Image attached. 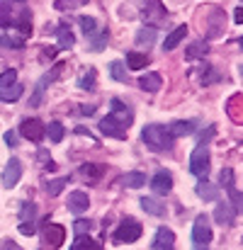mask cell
Wrapping results in <instances>:
<instances>
[{
  "mask_svg": "<svg viewBox=\"0 0 243 250\" xmlns=\"http://www.w3.org/2000/svg\"><path fill=\"white\" fill-rule=\"evenodd\" d=\"M139 87L146 90V92H158L163 87V78L158 73H146V76L139 78Z\"/></svg>",
  "mask_w": 243,
  "mask_h": 250,
  "instance_id": "cell-18",
  "label": "cell"
},
{
  "mask_svg": "<svg viewBox=\"0 0 243 250\" xmlns=\"http://www.w3.org/2000/svg\"><path fill=\"white\" fill-rule=\"evenodd\" d=\"M56 54H59V49H56V46H46V49H44V59H54Z\"/></svg>",
  "mask_w": 243,
  "mask_h": 250,
  "instance_id": "cell-44",
  "label": "cell"
},
{
  "mask_svg": "<svg viewBox=\"0 0 243 250\" xmlns=\"http://www.w3.org/2000/svg\"><path fill=\"white\" fill-rule=\"evenodd\" d=\"M15 22V15H12V0H0V27H10Z\"/></svg>",
  "mask_w": 243,
  "mask_h": 250,
  "instance_id": "cell-26",
  "label": "cell"
},
{
  "mask_svg": "<svg viewBox=\"0 0 243 250\" xmlns=\"http://www.w3.org/2000/svg\"><path fill=\"white\" fill-rule=\"evenodd\" d=\"M20 177H22V163H20L17 158H10V163L2 170V185H5L7 189H12V187L20 182Z\"/></svg>",
  "mask_w": 243,
  "mask_h": 250,
  "instance_id": "cell-9",
  "label": "cell"
},
{
  "mask_svg": "<svg viewBox=\"0 0 243 250\" xmlns=\"http://www.w3.org/2000/svg\"><path fill=\"white\" fill-rule=\"evenodd\" d=\"M124 185L132 187V189H139V187L146 185V175L144 172H127L124 175Z\"/></svg>",
  "mask_w": 243,
  "mask_h": 250,
  "instance_id": "cell-32",
  "label": "cell"
},
{
  "mask_svg": "<svg viewBox=\"0 0 243 250\" xmlns=\"http://www.w3.org/2000/svg\"><path fill=\"white\" fill-rule=\"evenodd\" d=\"M192 243H195V250H207V246L212 243V229L204 214H199L192 224Z\"/></svg>",
  "mask_w": 243,
  "mask_h": 250,
  "instance_id": "cell-5",
  "label": "cell"
},
{
  "mask_svg": "<svg viewBox=\"0 0 243 250\" xmlns=\"http://www.w3.org/2000/svg\"><path fill=\"white\" fill-rule=\"evenodd\" d=\"M219 182H221L224 187L234 185V170H231V167H224V170L219 172Z\"/></svg>",
  "mask_w": 243,
  "mask_h": 250,
  "instance_id": "cell-42",
  "label": "cell"
},
{
  "mask_svg": "<svg viewBox=\"0 0 243 250\" xmlns=\"http://www.w3.org/2000/svg\"><path fill=\"white\" fill-rule=\"evenodd\" d=\"M12 83H17V71H15V68H7V71L0 76V90L7 87V85H12Z\"/></svg>",
  "mask_w": 243,
  "mask_h": 250,
  "instance_id": "cell-41",
  "label": "cell"
},
{
  "mask_svg": "<svg viewBox=\"0 0 243 250\" xmlns=\"http://www.w3.org/2000/svg\"><path fill=\"white\" fill-rule=\"evenodd\" d=\"M209 163H212V158H209L207 144H197V148H195L192 156H190V172H192L195 177H199V180H207Z\"/></svg>",
  "mask_w": 243,
  "mask_h": 250,
  "instance_id": "cell-3",
  "label": "cell"
},
{
  "mask_svg": "<svg viewBox=\"0 0 243 250\" xmlns=\"http://www.w3.org/2000/svg\"><path fill=\"white\" fill-rule=\"evenodd\" d=\"M71 250H102V246H100L95 238H90V236L85 233V236H76Z\"/></svg>",
  "mask_w": 243,
  "mask_h": 250,
  "instance_id": "cell-25",
  "label": "cell"
},
{
  "mask_svg": "<svg viewBox=\"0 0 243 250\" xmlns=\"http://www.w3.org/2000/svg\"><path fill=\"white\" fill-rule=\"evenodd\" d=\"M20 136H24L32 144H42L44 136H46V126H44L42 119H24L20 124Z\"/></svg>",
  "mask_w": 243,
  "mask_h": 250,
  "instance_id": "cell-8",
  "label": "cell"
},
{
  "mask_svg": "<svg viewBox=\"0 0 243 250\" xmlns=\"http://www.w3.org/2000/svg\"><path fill=\"white\" fill-rule=\"evenodd\" d=\"M165 17V7H163L161 0H146L144 5V20L146 22H161Z\"/></svg>",
  "mask_w": 243,
  "mask_h": 250,
  "instance_id": "cell-15",
  "label": "cell"
},
{
  "mask_svg": "<svg viewBox=\"0 0 243 250\" xmlns=\"http://www.w3.org/2000/svg\"><path fill=\"white\" fill-rule=\"evenodd\" d=\"M195 192H197V197L204 199V202H217V199H219V185H212V182H207V180H199V182L195 185Z\"/></svg>",
  "mask_w": 243,
  "mask_h": 250,
  "instance_id": "cell-13",
  "label": "cell"
},
{
  "mask_svg": "<svg viewBox=\"0 0 243 250\" xmlns=\"http://www.w3.org/2000/svg\"><path fill=\"white\" fill-rule=\"evenodd\" d=\"M141 141L154 151V153H163V151H170L175 139L170 136L168 126H161V124H146L141 129Z\"/></svg>",
  "mask_w": 243,
  "mask_h": 250,
  "instance_id": "cell-2",
  "label": "cell"
},
{
  "mask_svg": "<svg viewBox=\"0 0 243 250\" xmlns=\"http://www.w3.org/2000/svg\"><path fill=\"white\" fill-rule=\"evenodd\" d=\"M66 185H68V177H56V180H51V182L46 185V194H49V197H59Z\"/></svg>",
  "mask_w": 243,
  "mask_h": 250,
  "instance_id": "cell-35",
  "label": "cell"
},
{
  "mask_svg": "<svg viewBox=\"0 0 243 250\" xmlns=\"http://www.w3.org/2000/svg\"><path fill=\"white\" fill-rule=\"evenodd\" d=\"M110 76L117 81V83H127V68L122 61H112L110 63Z\"/></svg>",
  "mask_w": 243,
  "mask_h": 250,
  "instance_id": "cell-34",
  "label": "cell"
},
{
  "mask_svg": "<svg viewBox=\"0 0 243 250\" xmlns=\"http://www.w3.org/2000/svg\"><path fill=\"white\" fill-rule=\"evenodd\" d=\"M234 20H236V24H243V7H239V10L234 12Z\"/></svg>",
  "mask_w": 243,
  "mask_h": 250,
  "instance_id": "cell-47",
  "label": "cell"
},
{
  "mask_svg": "<svg viewBox=\"0 0 243 250\" xmlns=\"http://www.w3.org/2000/svg\"><path fill=\"white\" fill-rule=\"evenodd\" d=\"M34 231H37L34 221H22V224H20V233H22V236H34Z\"/></svg>",
  "mask_w": 243,
  "mask_h": 250,
  "instance_id": "cell-43",
  "label": "cell"
},
{
  "mask_svg": "<svg viewBox=\"0 0 243 250\" xmlns=\"http://www.w3.org/2000/svg\"><path fill=\"white\" fill-rule=\"evenodd\" d=\"M141 224L136 221V219H124L122 224H119V229L114 231V243H134V241H139L141 238Z\"/></svg>",
  "mask_w": 243,
  "mask_h": 250,
  "instance_id": "cell-6",
  "label": "cell"
},
{
  "mask_svg": "<svg viewBox=\"0 0 243 250\" xmlns=\"http://www.w3.org/2000/svg\"><path fill=\"white\" fill-rule=\"evenodd\" d=\"M239 44H241V49H243V37H241V42H239Z\"/></svg>",
  "mask_w": 243,
  "mask_h": 250,
  "instance_id": "cell-49",
  "label": "cell"
},
{
  "mask_svg": "<svg viewBox=\"0 0 243 250\" xmlns=\"http://www.w3.org/2000/svg\"><path fill=\"white\" fill-rule=\"evenodd\" d=\"M156 27L154 24H146V27H141L139 32H136V44L139 46H151L154 42H156Z\"/></svg>",
  "mask_w": 243,
  "mask_h": 250,
  "instance_id": "cell-21",
  "label": "cell"
},
{
  "mask_svg": "<svg viewBox=\"0 0 243 250\" xmlns=\"http://www.w3.org/2000/svg\"><path fill=\"white\" fill-rule=\"evenodd\" d=\"M78 22H81L85 39H90L92 34H97V20H95V17H90V15H81V17H78Z\"/></svg>",
  "mask_w": 243,
  "mask_h": 250,
  "instance_id": "cell-29",
  "label": "cell"
},
{
  "mask_svg": "<svg viewBox=\"0 0 243 250\" xmlns=\"http://www.w3.org/2000/svg\"><path fill=\"white\" fill-rule=\"evenodd\" d=\"M81 175L88 177V180H97V177L105 175V166H100V163H85V166H81Z\"/></svg>",
  "mask_w": 243,
  "mask_h": 250,
  "instance_id": "cell-28",
  "label": "cell"
},
{
  "mask_svg": "<svg viewBox=\"0 0 243 250\" xmlns=\"http://www.w3.org/2000/svg\"><path fill=\"white\" fill-rule=\"evenodd\" d=\"M95 81H97V71L95 68H88V73H83L78 78V87L81 90H95Z\"/></svg>",
  "mask_w": 243,
  "mask_h": 250,
  "instance_id": "cell-33",
  "label": "cell"
},
{
  "mask_svg": "<svg viewBox=\"0 0 243 250\" xmlns=\"http://www.w3.org/2000/svg\"><path fill=\"white\" fill-rule=\"evenodd\" d=\"M83 114H88V117H90V114H95V107H90V104H83V109H81Z\"/></svg>",
  "mask_w": 243,
  "mask_h": 250,
  "instance_id": "cell-48",
  "label": "cell"
},
{
  "mask_svg": "<svg viewBox=\"0 0 243 250\" xmlns=\"http://www.w3.org/2000/svg\"><path fill=\"white\" fill-rule=\"evenodd\" d=\"M207 51H209V49H207V42L199 39V42H192V44L187 46L185 59H190V61H192V59H202V56H207Z\"/></svg>",
  "mask_w": 243,
  "mask_h": 250,
  "instance_id": "cell-27",
  "label": "cell"
},
{
  "mask_svg": "<svg viewBox=\"0 0 243 250\" xmlns=\"http://www.w3.org/2000/svg\"><path fill=\"white\" fill-rule=\"evenodd\" d=\"M214 219H217V224H221V226H231V224L236 221V211H234L231 204H217Z\"/></svg>",
  "mask_w": 243,
  "mask_h": 250,
  "instance_id": "cell-16",
  "label": "cell"
},
{
  "mask_svg": "<svg viewBox=\"0 0 243 250\" xmlns=\"http://www.w3.org/2000/svg\"><path fill=\"white\" fill-rule=\"evenodd\" d=\"M46 134H49V139H51L54 144H61V141H64L66 129H64V124H61V122H51V124L46 126Z\"/></svg>",
  "mask_w": 243,
  "mask_h": 250,
  "instance_id": "cell-31",
  "label": "cell"
},
{
  "mask_svg": "<svg viewBox=\"0 0 243 250\" xmlns=\"http://www.w3.org/2000/svg\"><path fill=\"white\" fill-rule=\"evenodd\" d=\"M24 49V39L20 37H10V34H5V37H0V49Z\"/></svg>",
  "mask_w": 243,
  "mask_h": 250,
  "instance_id": "cell-38",
  "label": "cell"
},
{
  "mask_svg": "<svg viewBox=\"0 0 243 250\" xmlns=\"http://www.w3.org/2000/svg\"><path fill=\"white\" fill-rule=\"evenodd\" d=\"M110 107H112L110 114L100 119V131H102L105 136H110V139H127L129 126H132V122H134V112H132L119 97H114V100L110 102Z\"/></svg>",
  "mask_w": 243,
  "mask_h": 250,
  "instance_id": "cell-1",
  "label": "cell"
},
{
  "mask_svg": "<svg viewBox=\"0 0 243 250\" xmlns=\"http://www.w3.org/2000/svg\"><path fill=\"white\" fill-rule=\"evenodd\" d=\"M2 250H22V248H20L17 243H12V241H5V243H2Z\"/></svg>",
  "mask_w": 243,
  "mask_h": 250,
  "instance_id": "cell-45",
  "label": "cell"
},
{
  "mask_svg": "<svg viewBox=\"0 0 243 250\" xmlns=\"http://www.w3.org/2000/svg\"><path fill=\"white\" fill-rule=\"evenodd\" d=\"M107 39H110V29H102L100 34H92L88 42H90V51H102V46L107 44Z\"/></svg>",
  "mask_w": 243,
  "mask_h": 250,
  "instance_id": "cell-30",
  "label": "cell"
},
{
  "mask_svg": "<svg viewBox=\"0 0 243 250\" xmlns=\"http://www.w3.org/2000/svg\"><path fill=\"white\" fill-rule=\"evenodd\" d=\"M226 192H229V197H231V204H234V211H239V214H243V194L234 187V185H229L226 187Z\"/></svg>",
  "mask_w": 243,
  "mask_h": 250,
  "instance_id": "cell-37",
  "label": "cell"
},
{
  "mask_svg": "<svg viewBox=\"0 0 243 250\" xmlns=\"http://www.w3.org/2000/svg\"><path fill=\"white\" fill-rule=\"evenodd\" d=\"M185 34H187V24H180V27H175L168 37H165V42H163V51H173L182 39H185Z\"/></svg>",
  "mask_w": 243,
  "mask_h": 250,
  "instance_id": "cell-17",
  "label": "cell"
},
{
  "mask_svg": "<svg viewBox=\"0 0 243 250\" xmlns=\"http://www.w3.org/2000/svg\"><path fill=\"white\" fill-rule=\"evenodd\" d=\"M15 27L20 29V34H22V37H29V34H32V12H29L27 7H22L20 17L15 20Z\"/></svg>",
  "mask_w": 243,
  "mask_h": 250,
  "instance_id": "cell-20",
  "label": "cell"
},
{
  "mask_svg": "<svg viewBox=\"0 0 243 250\" xmlns=\"http://www.w3.org/2000/svg\"><path fill=\"white\" fill-rule=\"evenodd\" d=\"M154 250H175V233L161 226L154 236Z\"/></svg>",
  "mask_w": 243,
  "mask_h": 250,
  "instance_id": "cell-11",
  "label": "cell"
},
{
  "mask_svg": "<svg viewBox=\"0 0 243 250\" xmlns=\"http://www.w3.org/2000/svg\"><path fill=\"white\" fill-rule=\"evenodd\" d=\"M88 0H54V10H59V12H66V10H76V7H81L85 5Z\"/></svg>",
  "mask_w": 243,
  "mask_h": 250,
  "instance_id": "cell-36",
  "label": "cell"
},
{
  "mask_svg": "<svg viewBox=\"0 0 243 250\" xmlns=\"http://www.w3.org/2000/svg\"><path fill=\"white\" fill-rule=\"evenodd\" d=\"M151 189L156 192V194H170V189H173V175L170 172H165V170H158L156 175H154V180H151Z\"/></svg>",
  "mask_w": 243,
  "mask_h": 250,
  "instance_id": "cell-10",
  "label": "cell"
},
{
  "mask_svg": "<svg viewBox=\"0 0 243 250\" xmlns=\"http://www.w3.org/2000/svg\"><path fill=\"white\" fill-rule=\"evenodd\" d=\"M88 207H90V199H88V194L83 189H76V192L68 194V211L83 214V211H88Z\"/></svg>",
  "mask_w": 243,
  "mask_h": 250,
  "instance_id": "cell-14",
  "label": "cell"
},
{
  "mask_svg": "<svg viewBox=\"0 0 243 250\" xmlns=\"http://www.w3.org/2000/svg\"><path fill=\"white\" fill-rule=\"evenodd\" d=\"M42 238L49 248H61L66 241V229L61 224H51L49 219L42 224Z\"/></svg>",
  "mask_w": 243,
  "mask_h": 250,
  "instance_id": "cell-7",
  "label": "cell"
},
{
  "mask_svg": "<svg viewBox=\"0 0 243 250\" xmlns=\"http://www.w3.org/2000/svg\"><path fill=\"white\" fill-rule=\"evenodd\" d=\"M34 216H37V207H34L32 202L22 204V209H20V221H34Z\"/></svg>",
  "mask_w": 243,
  "mask_h": 250,
  "instance_id": "cell-39",
  "label": "cell"
},
{
  "mask_svg": "<svg viewBox=\"0 0 243 250\" xmlns=\"http://www.w3.org/2000/svg\"><path fill=\"white\" fill-rule=\"evenodd\" d=\"M139 204H141V209H144L146 214H151V216H163V214H165V204H161L156 197H144Z\"/></svg>",
  "mask_w": 243,
  "mask_h": 250,
  "instance_id": "cell-19",
  "label": "cell"
},
{
  "mask_svg": "<svg viewBox=\"0 0 243 250\" xmlns=\"http://www.w3.org/2000/svg\"><path fill=\"white\" fill-rule=\"evenodd\" d=\"M22 92H24V87L20 83H12V85H7V87H2L0 90V100L2 102H15V100H20L22 97Z\"/></svg>",
  "mask_w": 243,
  "mask_h": 250,
  "instance_id": "cell-24",
  "label": "cell"
},
{
  "mask_svg": "<svg viewBox=\"0 0 243 250\" xmlns=\"http://www.w3.org/2000/svg\"><path fill=\"white\" fill-rule=\"evenodd\" d=\"M73 231H76V236L90 233V231H92V221H88V219H76V221H73Z\"/></svg>",
  "mask_w": 243,
  "mask_h": 250,
  "instance_id": "cell-40",
  "label": "cell"
},
{
  "mask_svg": "<svg viewBox=\"0 0 243 250\" xmlns=\"http://www.w3.org/2000/svg\"><path fill=\"white\" fill-rule=\"evenodd\" d=\"M127 66L132 71H141V68L149 66V56L146 54H139V51H129L127 54Z\"/></svg>",
  "mask_w": 243,
  "mask_h": 250,
  "instance_id": "cell-23",
  "label": "cell"
},
{
  "mask_svg": "<svg viewBox=\"0 0 243 250\" xmlns=\"http://www.w3.org/2000/svg\"><path fill=\"white\" fill-rule=\"evenodd\" d=\"M56 34H59V46H61V49H71V46L76 44V37H73V32H71L68 24H59Z\"/></svg>",
  "mask_w": 243,
  "mask_h": 250,
  "instance_id": "cell-22",
  "label": "cell"
},
{
  "mask_svg": "<svg viewBox=\"0 0 243 250\" xmlns=\"http://www.w3.org/2000/svg\"><path fill=\"white\" fill-rule=\"evenodd\" d=\"M15 141H17V136H15L12 131H7V134H5V144H10V146H15Z\"/></svg>",
  "mask_w": 243,
  "mask_h": 250,
  "instance_id": "cell-46",
  "label": "cell"
},
{
  "mask_svg": "<svg viewBox=\"0 0 243 250\" xmlns=\"http://www.w3.org/2000/svg\"><path fill=\"white\" fill-rule=\"evenodd\" d=\"M195 129H197V124H195L192 119H177V122H173V124L168 126V131H170L173 139L190 136V134H195Z\"/></svg>",
  "mask_w": 243,
  "mask_h": 250,
  "instance_id": "cell-12",
  "label": "cell"
},
{
  "mask_svg": "<svg viewBox=\"0 0 243 250\" xmlns=\"http://www.w3.org/2000/svg\"><path fill=\"white\" fill-rule=\"evenodd\" d=\"M64 63H59V66H54L51 68V73H44L39 81H37V85H34V92L29 95V107H39L42 104V100H44V92H46V85H51L54 81H59L61 78V73H64Z\"/></svg>",
  "mask_w": 243,
  "mask_h": 250,
  "instance_id": "cell-4",
  "label": "cell"
}]
</instances>
